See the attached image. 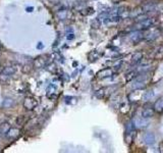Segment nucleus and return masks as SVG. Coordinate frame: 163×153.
Returning a JSON list of instances; mask_svg holds the SVG:
<instances>
[{
	"label": "nucleus",
	"mask_w": 163,
	"mask_h": 153,
	"mask_svg": "<svg viewBox=\"0 0 163 153\" xmlns=\"http://www.w3.org/2000/svg\"><path fill=\"white\" fill-rule=\"evenodd\" d=\"M153 24H154V20L153 19H145V20H140L138 24L135 27H136V30H147L149 29L150 27L153 26Z\"/></svg>",
	"instance_id": "f257e3e1"
},
{
	"label": "nucleus",
	"mask_w": 163,
	"mask_h": 153,
	"mask_svg": "<svg viewBox=\"0 0 163 153\" xmlns=\"http://www.w3.org/2000/svg\"><path fill=\"white\" fill-rule=\"evenodd\" d=\"M37 105H38V101L36 100V98H34L32 96L26 97L25 101H24V107L27 110H33Z\"/></svg>",
	"instance_id": "f03ea898"
},
{
	"label": "nucleus",
	"mask_w": 163,
	"mask_h": 153,
	"mask_svg": "<svg viewBox=\"0 0 163 153\" xmlns=\"http://www.w3.org/2000/svg\"><path fill=\"white\" fill-rule=\"evenodd\" d=\"M47 64H48V59H46L45 56H39L34 60V67L36 68H45Z\"/></svg>",
	"instance_id": "7ed1b4c3"
},
{
	"label": "nucleus",
	"mask_w": 163,
	"mask_h": 153,
	"mask_svg": "<svg viewBox=\"0 0 163 153\" xmlns=\"http://www.w3.org/2000/svg\"><path fill=\"white\" fill-rule=\"evenodd\" d=\"M15 72H16V68L15 65H7V67H5L2 69L1 76H7V78H9V76L15 75Z\"/></svg>",
	"instance_id": "20e7f679"
},
{
	"label": "nucleus",
	"mask_w": 163,
	"mask_h": 153,
	"mask_svg": "<svg viewBox=\"0 0 163 153\" xmlns=\"http://www.w3.org/2000/svg\"><path fill=\"white\" fill-rule=\"evenodd\" d=\"M20 135V131L19 130V129L16 128H10L7 133L5 134L6 138L8 139V140H15V139H16L17 137H19Z\"/></svg>",
	"instance_id": "39448f33"
},
{
	"label": "nucleus",
	"mask_w": 163,
	"mask_h": 153,
	"mask_svg": "<svg viewBox=\"0 0 163 153\" xmlns=\"http://www.w3.org/2000/svg\"><path fill=\"white\" fill-rule=\"evenodd\" d=\"M143 38H144V35L140 30L135 31V32H133L130 35V39L131 42H134V43H139Z\"/></svg>",
	"instance_id": "423d86ee"
},
{
	"label": "nucleus",
	"mask_w": 163,
	"mask_h": 153,
	"mask_svg": "<svg viewBox=\"0 0 163 153\" xmlns=\"http://www.w3.org/2000/svg\"><path fill=\"white\" fill-rule=\"evenodd\" d=\"M148 125V120L144 117H137L134 120V126L137 128H144Z\"/></svg>",
	"instance_id": "0eeeda50"
},
{
	"label": "nucleus",
	"mask_w": 163,
	"mask_h": 153,
	"mask_svg": "<svg viewBox=\"0 0 163 153\" xmlns=\"http://www.w3.org/2000/svg\"><path fill=\"white\" fill-rule=\"evenodd\" d=\"M112 74H113V72L111 68H104V69H102V71L97 72V76L100 79L108 78V76H111Z\"/></svg>",
	"instance_id": "6e6552de"
},
{
	"label": "nucleus",
	"mask_w": 163,
	"mask_h": 153,
	"mask_svg": "<svg viewBox=\"0 0 163 153\" xmlns=\"http://www.w3.org/2000/svg\"><path fill=\"white\" fill-rule=\"evenodd\" d=\"M144 142L147 145H152L155 143V135L153 133H146L144 135Z\"/></svg>",
	"instance_id": "1a4fd4ad"
},
{
	"label": "nucleus",
	"mask_w": 163,
	"mask_h": 153,
	"mask_svg": "<svg viewBox=\"0 0 163 153\" xmlns=\"http://www.w3.org/2000/svg\"><path fill=\"white\" fill-rule=\"evenodd\" d=\"M154 116V110L152 108H144L142 110V117L144 119H150Z\"/></svg>",
	"instance_id": "9d476101"
},
{
	"label": "nucleus",
	"mask_w": 163,
	"mask_h": 153,
	"mask_svg": "<svg viewBox=\"0 0 163 153\" xmlns=\"http://www.w3.org/2000/svg\"><path fill=\"white\" fill-rule=\"evenodd\" d=\"M142 59H143V53H142V52H137V53H135L133 56H131V62H133L134 64L139 63Z\"/></svg>",
	"instance_id": "9b49d317"
},
{
	"label": "nucleus",
	"mask_w": 163,
	"mask_h": 153,
	"mask_svg": "<svg viewBox=\"0 0 163 153\" xmlns=\"http://www.w3.org/2000/svg\"><path fill=\"white\" fill-rule=\"evenodd\" d=\"M159 35H160V32L159 31H154V32H152L151 34H149L148 36L146 37V39L148 42H151V41H154L155 39H157L159 37Z\"/></svg>",
	"instance_id": "f8f14e48"
},
{
	"label": "nucleus",
	"mask_w": 163,
	"mask_h": 153,
	"mask_svg": "<svg viewBox=\"0 0 163 153\" xmlns=\"http://www.w3.org/2000/svg\"><path fill=\"white\" fill-rule=\"evenodd\" d=\"M9 129H10V125L8 123H3L0 125V133H1V135H5L8 132Z\"/></svg>",
	"instance_id": "ddd939ff"
},
{
	"label": "nucleus",
	"mask_w": 163,
	"mask_h": 153,
	"mask_svg": "<svg viewBox=\"0 0 163 153\" xmlns=\"http://www.w3.org/2000/svg\"><path fill=\"white\" fill-rule=\"evenodd\" d=\"M12 105H13V100L11 98H6L4 100V102L2 103V106L5 107V108H9V107Z\"/></svg>",
	"instance_id": "4468645a"
},
{
	"label": "nucleus",
	"mask_w": 163,
	"mask_h": 153,
	"mask_svg": "<svg viewBox=\"0 0 163 153\" xmlns=\"http://www.w3.org/2000/svg\"><path fill=\"white\" fill-rule=\"evenodd\" d=\"M57 16L59 17V20H65L67 16V11L65 9L63 10H59V12L57 13Z\"/></svg>",
	"instance_id": "2eb2a0df"
},
{
	"label": "nucleus",
	"mask_w": 163,
	"mask_h": 153,
	"mask_svg": "<svg viewBox=\"0 0 163 153\" xmlns=\"http://www.w3.org/2000/svg\"><path fill=\"white\" fill-rule=\"evenodd\" d=\"M153 96H154L153 91H148V92L145 93V95L143 96V100H145V101H147V100H150Z\"/></svg>",
	"instance_id": "dca6fc26"
},
{
	"label": "nucleus",
	"mask_w": 163,
	"mask_h": 153,
	"mask_svg": "<svg viewBox=\"0 0 163 153\" xmlns=\"http://www.w3.org/2000/svg\"><path fill=\"white\" fill-rule=\"evenodd\" d=\"M25 124V116H20L16 119V125H19V126H23V125Z\"/></svg>",
	"instance_id": "f3484780"
},
{
	"label": "nucleus",
	"mask_w": 163,
	"mask_h": 153,
	"mask_svg": "<svg viewBox=\"0 0 163 153\" xmlns=\"http://www.w3.org/2000/svg\"><path fill=\"white\" fill-rule=\"evenodd\" d=\"M36 125H37V120L33 119V120H31L29 123H28L27 128H28V129H31V128H33V127L36 126Z\"/></svg>",
	"instance_id": "a211bd4d"
},
{
	"label": "nucleus",
	"mask_w": 163,
	"mask_h": 153,
	"mask_svg": "<svg viewBox=\"0 0 163 153\" xmlns=\"http://www.w3.org/2000/svg\"><path fill=\"white\" fill-rule=\"evenodd\" d=\"M24 72H29L30 71H31V68H30V65H25V67H24Z\"/></svg>",
	"instance_id": "6ab92c4d"
},
{
	"label": "nucleus",
	"mask_w": 163,
	"mask_h": 153,
	"mask_svg": "<svg viewBox=\"0 0 163 153\" xmlns=\"http://www.w3.org/2000/svg\"><path fill=\"white\" fill-rule=\"evenodd\" d=\"M102 94L104 95V90H99V91H97L96 95L98 96V97H102Z\"/></svg>",
	"instance_id": "aec40b11"
},
{
	"label": "nucleus",
	"mask_w": 163,
	"mask_h": 153,
	"mask_svg": "<svg viewBox=\"0 0 163 153\" xmlns=\"http://www.w3.org/2000/svg\"><path fill=\"white\" fill-rule=\"evenodd\" d=\"M134 75H135V72H131V74L127 75L129 76H127V81H130L131 79H133L134 78Z\"/></svg>",
	"instance_id": "412c9836"
},
{
	"label": "nucleus",
	"mask_w": 163,
	"mask_h": 153,
	"mask_svg": "<svg viewBox=\"0 0 163 153\" xmlns=\"http://www.w3.org/2000/svg\"><path fill=\"white\" fill-rule=\"evenodd\" d=\"M66 38H67V40H72L75 38V35L74 34H68V36Z\"/></svg>",
	"instance_id": "4be33fe9"
},
{
	"label": "nucleus",
	"mask_w": 163,
	"mask_h": 153,
	"mask_svg": "<svg viewBox=\"0 0 163 153\" xmlns=\"http://www.w3.org/2000/svg\"><path fill=\"white\" fill-rule=\"evenodd\" d=\"M0 135H1V133H0Z\"/></svg>",
	"instance_id": "5701e85b"
},
{
	"label": "nucleus",
	"mask_w": 163,
	"mask_h": 153,
	"mask_svg": "<svg viewBox=\"0 0 163 153\" xmlns=\"http://www.w3.org/2000/svg\"><path fill=\"white\" fill-rule=\"evenodd\" d=\"M0 45H1V44H0Z\"/></svg>",
	"instance_id": "b1692460"
}]
</instances>
